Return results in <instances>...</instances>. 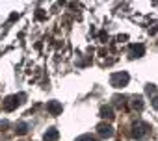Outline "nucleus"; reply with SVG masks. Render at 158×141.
<instances>
[{
    "mask_svg": "<svg viewBox=\"0 0 158 141\" xmlns=\"http://www.w3.org/2000/svg\"><path fill=\"white\" fill-rule=\"evenodd\" d=\"M28 132V124L26 123H19L17 124V134H26Z\"/></svg>",
    "mask_w": 158,
    "mask_h": 141,
    "instance_id": "9d476101",
    "label": "nucleus"
},
{
    "mask_svg": "<svg viewBox=\"0 0 158 141\" xmlns=\"http://www.w3.org/2000/svg\"><path fill=\"white\" fill-rule=\"evenodd\" d=\"M58 137H60V132L56 128H48L43 135V141H58Z\"/></svg>",
    "mask_w": 158,
    "mask_h": 141,
    "instance_id": "0eeeda50",
    "label": "nucleus"
},
{
    "mask_svg": "<svg viewBox=\"0 0 158 141\" xmlns=\"http://www.w3.org/2000/svg\"><path fill=\"white\" fill-rule=\"evenodd\" d=\"M47 110H48L52 115H60L63 108H61V102H58V100H50V102L47 104Z\"/></svg>",
    "mask_w": 158,
    "mask_h": 141,
    "instance_id": "7ed1b4c3",
    "label": "nucleus"
},
{
    "mask_svg": "<svg viewBox=\"0 0 158 141\" xmlns=\"http://www.w3.org/2000/svg\"><path fill=\"white\" fill-rule=\"evenodd\" d=\"M101 117H102V119H114L112 108H110V106H102V108H101Z\"/></svg>",
    "mask_w": 158,
    "mask_h": 141,
    "instance_id": "6e6552de",
    "label": "nucleus"
},
{
    "mask_svg": "<svg viewBox=\"0 0 158 141\" xmlns=\"http://www.w3.org/2000/svg\"><path fill=\"white\" fill-rule=\"evenodd\" d=\"M149 124L147 123H143V121H138L136 124H134V132H132V135L136 137V139H143L147 134H149Z\"/></svg>",
    "mask_w": 158,
    "mask_h": 141,
    "instance_id": "f03ea898",
    "label": "nucleus"
},
{
    "mask_svg": "<svg viewBox=\"0 0 158 141\" xmlns=\"http://www.w3.org/2000/svg\"><path fill=\"white\" fill-rule=\"evenodd\" d=\"M21 100L17 99V97H8L6 100H4V110L6 111H11V110H15L17 108V104H19Z\"/></svg>",
    "mask_w": 158,
    "mask_h": 141,
    "instance_id": "39448f33",
    "label": "nucleus"
},
{
    "mask_svg": "<svg viewBox=\"0 0 158 141\" xmlns=\"http://www.w3.org/2000/svg\"><path fill=\"white\" fill-rule=\"evenodd\" d=\"M151 104H152V108H154V110H158V97H154V99L151 100Z\"/></svg>",
    "mask_w": 158,
    "mask_h": 141,
    "instance_id": "f8f14e48",
    "label": "nucleus"
},
{
    "mask_svg": "<svg viewBox=\"0 0 158 141\" xmlns=\"http://www.w3.org/2000/svg\"><path fill=\"white\" fill-rule=\"evenodd\" d=\"M132 108L138 110V111H141V110H143V99H141V97H134V99H132Z\"/></svg>",
    "mask_w": 158,
    "mask_h": 141,
    "instance_id": "1a4fd4ad",
    "label": "nucleus"
},
{
    "mask_svg": "<svg viewBox=\"0 0 158 141\" xmlns=\"http://www.w3.org/2000/svg\"><path fill=\"white\" fill-rule=\"evenodd\" d=\"M128 80H130V76H128V73H115V75H112V78H110V84L114 86V87H125L127 84H128Z\"/></svg>",
    "mask_w": 158,
    "mask_h": 141,
    "instance_id": "f257e3e1",
    "label": "nucleus"
},
{
    "mask_svg": "<svg viewBox=\"0 0 158 141\" xmlns=\"http://www.w3.org/2000/svg\"><path fill=\"white\" fill-rule=\"evenodd\" d=\"M76 141H97V139H95V137H91V135H88V134H86V135H80V137H78V139H76Z\"/></svg>",
    "mask_w": 158,
    "mask_h": 141,
    "instance_id": "9b49d317",
    "label": "nucleus"
},
{
    "mask_svg": "<svg viewBox=\"0 0 158 141\" xmlns=\"http://www.w3.org/2000/svg\"><path fill=\"white\" fill-rule=\"evenodd\" d=\"M143 52H145V46L143 45H132L130 46V58H141L143 56Z\"/></svg>",
    "mask_w": 158,
    "mask_h": 141,
    "instance_id": "423d86ee",
    "label": "nucleus"
},
{
    "mask_svg": "<svg viewBox=\"0 0 158 141\" xmlns=\"http://www.w3.org/2000/svg\"><path fill=\"white\" fill-rule=\"evenodd\" d=\"M97 130H99V134H101L102 137H112V135H114V128H112L110 124H104V123H101V124L97 126Z\"/></svg>",
    "mask_w": 158,
    "mask_h": 141,
    "instance_id": "20e7f679",
    "label": "nucleus"
}]
</instances>
